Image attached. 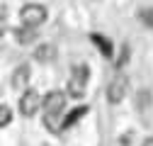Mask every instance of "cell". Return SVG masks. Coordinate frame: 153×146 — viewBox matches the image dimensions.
I'll list each match as a JSON object with an SVG mask.
<instances>
[{
    "mask_svg": "<svg viewBox=\"0 0 153 146\" xmlns=\"http://www.w3.org/2000/svg\"><path fill=\"white\" fill-rule=\"evenodd\" d=\"M5 25V10H0V27Z\"/></svg>",
    "mask_w": 153,
    "mask_h": 146,
    "instance_id": "5bb4252c",
    "label": "cell"
},
{
    "mask_svg": "<svg viewBox=\"0 0 153 146\" xmlns=\"http://www.w3.org/2000/svg\"><path fill=\"white\" fill-rule=\"evenodd\" d=\"M85 112H88V107H85V105H80V107H75L71 115H66V119L61 122V132H63V129H71L75 122H80V119L85 117Z\"/></svg>",
    "mask_w": 153,
    "mask_h": 146,
    "instance_id": "ba28073f",
    "label": "cell"
},
{
    "mask_svg": "<svg viewBox=\"0 0 153 146\" xmlns=\"http://www.w3.org/2000/svg\"><path fill=\"white\" fill-rule=\"evenodd\" d=\"M141 20H143L148 27H153V7H146V10H141Z\"/></svg>",
    "mask_w": 153,
    "mask_h": 146,
    "instance_id": "4fadbf2b",
    "label": "cell"
},
{
    "mask_svg": "<svg viewBox=\"0 0 153 146\" xmlns=\"http://www.w3.org/2000/svg\"><path fill=\"white\" fill-rule=\"evenodd\" d=\"M88 80H90V68H88L85 63L73 66L71 78H68V95H71V98H80V95L85 93Z\"/></svg>",
    "mask_w": 153,
    "mask_h": 146,
    "instance_id": "6da1fadb",
    "label": "cell"
},
{
    "mask_svg": "<svg viewBox=\"0 0 153 146\" xmlns=\"http://www.w3.org/2000/svg\"><path fill=\"white\" fill-rule=\"evenodd\" d=\"M126 90H129V78L126 76H117L109 83V88H107V100L112 105H119L126 98Z\"/></svg>",
    "mask_w": 153,
    "mask_h": 146,
    "instance_id": "277c9868",
    "label": "cell"
},
{
    "mask_svg": "<svg viewBox=\"0 0 153 146\" xmlns=\"http://www.w3.org/2000/svg\"><path fill=\"white\" fill-rule=\"evenodd\" d=\"M42 95L36 93V90H27L25 88V93H22V98H20V112L25 115V117H34L36 115V110L42 107Z\"/></svg>",
    "mask_w": 153,
    "mask_h": 146,
    "instance_id": "3957f363",
    "label": "cell"
},
{
    "mask_svg": "<svg viewBox=\"0 0 153 146\" xmlns=\"http://www.w3.org/2000/svg\"><path fill=\"white\" fill-rule=\"evenodd\" d=\"M34 59L39 61V63H51V61L56 59V46H53V44H42V46H36Z\"/></svg>",
    "mask_w": 153,
    "mask_h": 146,
    "instance_id": "52a82bcc",
    "label": "cell"
},
{
    "mask_svg": "<svg viewBox=\"0 0 153 146\" xmlns=\"http://www.w3.org/2000/svg\"><path fill=\"white\" fill-rule=\"evenodd\" d=\"M27 83H29V66L22 63V66H17L15 73H12V88L15 90H25Z\"/></svg>",
    "mask_w": 153,
    "mask_h": 146,
    "instance_id": "8992f818",
    "label": "cell"
},
{
    "mask_svg": "<svg viewBox=\"0 0 153 146\" xmlns=\"http://www.w3.org/2000/svg\"><path fill=\"white\" fill-rule=\"evenodd\" d=\"M15 39L20 42V44H29V42H34V39H36V32H34V27H27V25H22L20 29L15 32Z\"/></svg>",
    "mask_w": 153,
    "mask_h": 146,
    "instance_id": "9c48e42d",
    "label": "cell"
},
{
    "mask_svg": "<svg viewBox=\"0 0 153 146\" xmlns=\"http://www.w3.org/2000/svg\"><path fill=\"white\" fill-rule=\"evenodd\" d=\"M90 39H92L95 44L100 46V51H102V56H107V59H109L112 54H114V46H112V42H109V39H105V36H100V34H92Z\"/></svg>",
    "mask_w": 153,
    "mask_h": 146,
    "instance_id": "30bf717a",
    "label": "cell"
},
{
    "mask_svg": "<svg viewBox=\"0 0 153 146\" xmlns=\"http://www.w3.org/2000/svg\"><path fill=\"white\" fill-rule=\"evenodd\" d=\"M141 146H153V136H148V139H146V141H143Z\"/></svg>",
    "mask_w": 153,
    "mask_h": 146,
    "instance_id": "9a60e30c",
    "label": "cell"
},
{
    "mask_svg": "<svg viewBox=\"0 0 153 146\" xmlns=\"http://www.w3.org/2000/svg\"><path fill=\"white\" fill-rule=\"evenodd\" d=\"M10 119H12V110L7 105H0V127L10 124Z\"/></svg>",
    "mask_w": 153,
    "mask_h": 146,
    "instance_id": "7c38bea8",
    "label": "cell"
},
{
    "mask_svg": "<svg viewBox=\"0 0 153 146\" xmlns=\"http://www.w3.org/2000/svg\"><path fill=\"white\" fill-rule=\"evenodd\" d=\"M44 124L51 134H59L61 132V115H46L44 112Z\"/></svg>",
    "mask_w": 153,
    "mask_h": 146,
    "instance_id": "8fae6325",
    "label": "cell"
},
{
    "mask_svg": "<svg viewBox=\"0 0 153 146\" xmlns=\"http://www.w3.org/2000/svg\"><path fill=\"white\" fill-rule=\"evenodd\" d=\"M44 110H46V115H61L63 112V107H66V95L61 93V90H53V93H49L44 98Z\"/></svg>",
    "mask_w": 153,
    "mask_h": 146,
    "instance_id": "5b68a950",
    "label": "cell"
},
{
    "mask_svg": "<svg viewBox=\"0 0 153 146\" xmlns=\"http://www.w3.org/2000/svg\"><path fill=\"white\" fill-rule=\"evenodd\" d=\"M20 20H22V25L36 29L39 25L46 22V7L44 5H36V3H29V5H25L20 10Z\"/></svg>",
    "mask_w": 153,
    "mask_h": 146,
    "instance_id": "7a4b0ae2",
    "label": "cell"
}]
</instances>
